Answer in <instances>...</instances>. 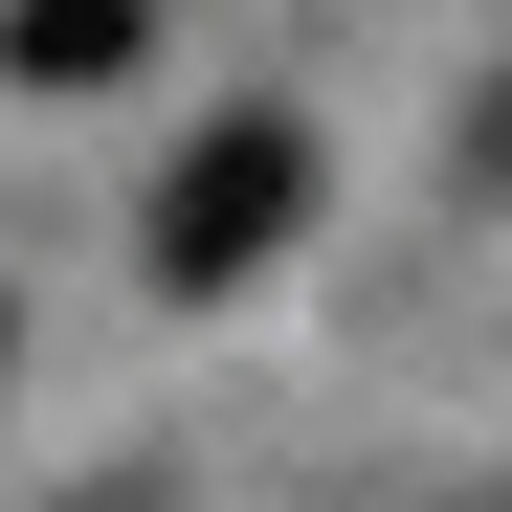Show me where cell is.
I'll return each instance as SVG.
<instances>
[{
	"mask_svg": "<svg viewBox=\"0 0 512 512\" xmlns=\"http://www.w3.org/2000/svg\"><path fill=\"white\" fill-rule=\"evenodd\" d=\"M156 0H0V90H134Z\"/></svg>",
	"mask_w": 512,
	"mask_h": 512,
	"instance_id": "obj_2",
	"label": "cell"
},
{
	"mask_svg": "<svg viewBox=\"0 0 512 512\" xmlns=\"http://www.w3.org/2000/svg\"><path fill=\"white\" fill-rule=\"evenodd\" d=\"M0 379H23V312H0Z\"/></svg>",
	"mask_w": 512,
	"mask_h": 512,
	"instance_id": "obj_4",
	"label": "cell"
},
{
	"mask_svg": "<svg viewBox=\"0 0 512 512\" xmlns=\"http://www.w3.org/2000/svg\"><path fill=\"white\" fill-rule=\"evenodd\" d=\"M312 201H334V156H312V112H290V90L201 112L179 156H156V201H134V268H156V312H223V290H268L290 245H312Z\"/></svg>",
	"mask_w": 512,
	"mask_h": 512,
	"instance_id": "obj_1",
	"label": "cell"
},
{
	"mask_svg": "<svg viewBox=\"0 0 512 512\" xmlns=\"http://www.w3.org/2000/svg\"><path fill=\"white\" fill-rule=\"evenodd\" d=\"M468 201H512V67L468 90Z\"/></svg>",
	"mask_w": 512,
	"mask_h": 512,
	"instance_id": "obj_3",
	"label": "cell"
}]
</instances>
